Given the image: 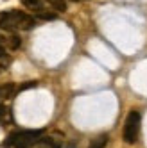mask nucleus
Listing matches in <instances>:
<instances>
[{
    "instance_id": "f257e3e1",
    "label": "nucleus",
    "mask_w": 147,
    "mask_h": 148,
    "mask_svg": "<svg viewBox=\"0 0 147 148\" xmlns=\"http://www.w3.org/2000/svg\"><path fill=\"white\" fill-rule=\"evenodd\" d=\"M36 25V18L29 16L22 11H4L0 14V29L15 32V30H31Z\"/></svg>"
},
{
    "instance_id": "f03ea898",
    "label": "nucleus",
    "mask_w": 147,
    "mask_h": 148,
    "mask_svg": "<svg viewBox=\"0 0 147 148\" xmlns=\"http://www.w3.org/2000/svg\"><path fill=\"white\" fill-rule=\"evenodd\" d=\"M43 136V130H16L7 136V139L2 143L4 148L15 146V148H31L34 146L40 137Z\"/></svg>"
},
{
    "instance_id": "7ed1b4c3",
    "label": "nucleus",
    "mask_w": 147,
    "mask_h": 148,
    "mask_svg": "<svg viewBox=\"0 0 147 148\" xmlns=\"http://www.w3.org/2000/svg\"><path fill=\"white\" fill-rule=\"evenodd\" d=\"M140 123H142V114L133 109L128 112L126 116V121H124V129H122V139L126 143H135L136 137H138V132H140Z\"/></svg>"
},
{
    "instance_id": "20e7f679",
    "label": "nucleus",
    "mask_w": 147,
    "mask_h": 148,
    "mask_svg": "<svg viewBox=\"0 0 147 148\" xmlns=\"http://www.w3.org/2000/svg\"><path fill=\"white\" fill-rule=\"evenodd\" d=\"M108 139H110V136H108V134H101V136L95 137V139H92V143H90L88 148H106Z\"/></svg>"
},
{
    "instance_id": "39448f33",
    "label": "nucleus",
    "mask_w": 147,
    "mask_h": 148,
    "mask_svg": "<svg viewBox=\"0 0 147 148\" xmlns=\"http://www.w3.org/2000/svg\"><path fill=\"white\" fill-rule=\"evenodd\" d=\"M36 148H59L58 143L52 141V137H40V141L34 145Z\"/></svg>"
},
{
    "instance_id": "423d86ee",
    "label": "nucleus",
    "mask_w": 147,
    "mask_h": 148,
    "mask_svg": "<svg viewBox=\"0 0 147 148\" xmlns=\"http://www.w3.org/2000/svg\"><path fill=\"white\" fill-rule=\"evenodd\" d=\"M15 84H6V86H0V93H2V98H13L15 97Z\"/></svg>"
},
{
    "instance_id": "0eeeda50",
    "label": "nucleus",
    "mask_w": 147,
    "mask_h": 148,
    "mask_svg": "<svg viewBox=\"0 0 147 148\" xmlns=\"http://www.w3.org/2000/svg\"><path fill=\"white\" fill-rule=\"evenodd\" d=\"M11 121V111L6 105H0V123H9Z\"/></svg>"
},
{
    "instance_id": "6e6552de",
    "label": "nucleus",
    "mask_w": 147,
    "mask_h": 148,
    "mask_svg": "<svg viewBox=\"0 0 147 148\" xmlns=\"http://www.w3.org/2000/svg\"><path fill=\"white\" fill-rule=\"evenodd\" d=\"M50 2V5L56 9V11H59V13H63V11H67V2L65 0H49Z\"/></svg>"
},
{
    "instance_id": "1a4fd4ad",
    "label": "nucleus",
    "mask_w": 147,
    "mask_h": 148,
    "mask_svg": "<svg viewBox=\"0 0 147 148\" xmlns=\"http://www.w3.org/2000/svg\"><path fill=\"white\" fill-rule=\"evenodd\" d=\"M20 45H22V41H20V38H18L16 34H13L11 38L7 39V47L11 48V50H16V48H20Z\"/></svg>"
},
{
    "instance_id": "9d476101",
    "label": "nucleus",
    "mask_w": 147,
    "mask_h": 148,
    "mask_svg": "<svg viewBox=\"0 0 147 148\" xmlns=\"http://www.w3.org/2000/svg\"><path fill=\"white\" fill-rule=\"evenodd\" d=\"M22 4L29 9H34V11L41 9V0H22Z\"/></svg>"
},
{
    "instance_id": "9b49d317",
    "label": "nucleus",
    "mask_w": 147,
    "mask_h": 148,
    "mask_svg": "<svg viewBox=\"0 0 147 148\" xmlns=\"http://www.w3.org/2000/svg\"><path fill=\"white\" fill-rule=\"evenodd\" d=\"M36 16L41 18V20H56V14L45 11V9H38V11H36Z\"/></svg>"
},
{
    "instance_id": "f8f14e48",
    "label": "nucleus",
    "mask_w": 147,
    "mask_h": 148,
    "mask_svg": "<svg viewBox=\"0 0 147 148\" xmlns=\"http://www.w3.org/2000/svg\"><path fill=\"white\" fill-rule=\"evenodd\" d=\"M33 88H38V82L36 80H29V82H25V84H22L16 91H25V89H33Z\"/></svg>"
},
{
    "instance_id": "ddd939ff",
    "label": "nucleus",
    "mask_w": 147,
    "mask_h": 148,
    "mask_svg": "<svg viewBox=\"0 0 147 148\" xmlns=\"http://www.w3.org/2000/svg\"><path fill=\"white\" fill-rule=\"evenodd\" d=\"M4 57H6V50H4V47H2V45H0V61H2Z\"/></svg>"
},
{
    "instance_id": "4468645a",
    "label": "nucleus",
    "mask_w": 147,
    "mask_h": 148,
    "mask_svg": "<svg viewBox=\"0 0 147 148\" xmlns=\"http://www.w3.org/2000/svg\"><path fill=\"white\" fill-rule=\"evenodd\" d=\"M72 2H79V0H72Z\"/></svg>"
},
{
    "instance_id": "2eb2a0df",
    "label": "nucleus",
    "mask_w": 147,
    "mask_h": 148,
    "mask_svg": "<svg viewBox=\"0 0 147 148\" xmlns=\"http://www.w3.org/2000/svg\"><path fill=\"white\" fill-rule=\"evenodd\" d=\"M0 98H2V93H0Z\"/></svg>"
}]
</instances>
